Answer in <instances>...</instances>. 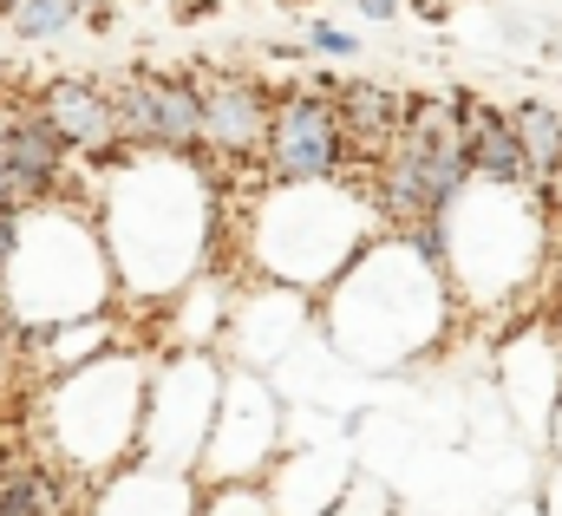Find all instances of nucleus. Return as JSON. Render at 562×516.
I'll return each mask as SVG.
<instances>
[{
  "mask_svg": "<svg viewBox=\"0 0 562 516\" xmlns=\"http://www.w3.org/2000/svg\"><path fill=\"white\" fill-rule=\"evenodd\" d=\"M92 223L125 307H170L196 274H210L223 229V177L203 157L125 150L92 170Z\"/></svg>",
  "mask_w": 562,
  "mask_h": 516,
  "instance_id": "1",
  "label": "nucleus"
},
{
  "mask_svg": "<svg viewBox=\"0 0 562 516\" xmlns=\"http://www.w3.org/2000/svg\"><path fill=\"white\" fill-rule=\"evenodd\" d=\"M451 321H458V294L445 268L419 261L393 229H380L321 294V327L334 354L367 373H406L413 360H431Z\"/></svg>",
  "mask_w": 562,
  "mask_h": 516,
  "instance_id": "2",
  "label": "nucleus"
},
{
  "mask_svg": "<svg viewBox=\"0 0 562 516\" xmlns=\"http://www.w3.org/2000/svg\"><path fill=\"white\" fill-rule=\"evenodd\" d=\"M380 236L373 197L353 177L334 183H262L249 203V261L256 281L294 288L307 301H321L347 261Z\"/></svg>",
  "mask_w": 562,
  "mask_h": 516,
  "instance_id": "3",
  "label": "nucleus"
},
{
  "mask_svg": "<svg viewBox=\"0 0 562 516\" xmlns=\"http://www.w3.org/2000/svg\"><path fill=\"white\" fill-rule=\"evenodd\" d=\"M144 380H150V360L132 347H112L59 380H40V399H33L40 458L79 484H99V478L138 464Z\"/></svg>",
  "mask_w": 562,
  "mask_h": 516,
  "instance_id": "4",
  "label": "nucleus"
},
{
  "mask_svg": "<svg viewBox=\"0 0 562 516\" xmlns=\"http://www.w3.org/2000/svg\"><path fill=\"white\" fill-rule=\"evenodd\" d=\"M119 307V281L99 243L92 203H40L20 210V243L0 281V321L7 334L20 327H59V321H86V314H112Z\"/></svg>",
  "mask_w": 562,
  "mask_h": 516,
  "instance_id": "5",
  "label": "nucleus"
},
{
  "mask_svg": "<svg viewBox=\"0 0 562 516\" xmlns=\"http://www.w3.org/2000/svg\"><path fill=\"white\" fill-rule=\"evenodd\" d=\"M445 281L458 294V307L477 314H504L517 307V294L543 274L550 261V216L537 203V190H497V183H471L451 210H445Z\"/></svg>",
  "mask_w": 562,
  "mask_h": 516,
  "instance_id": "6",
  "label": "nucleus"
},
{
  "mask_svg": "<svg viewBox=\"0 0 562 516\" xmlns=\"http://www.w3.org/2000/svg\"><path fill=\"white\" fill-rule=\"evenodd\" d=\"M471 190V157H464V105L458 92H406V125L380 170L367 177L380 229H413L425 216H445Z\"/></svg>",
  "mask_w": 562,
  "mask_h": 516,
  "instance_id": "7",
  "label": "nucleus"
},
{
  "mask_svg": "<svg viewBox=\"0 0 562 516\" xmlns=\"http://www.w3.org/2000/svg\"><path fill=\"white\" fill-rule=\"evenodd\" d=\"M216 399H223V354H164L150 360L144 380V425H138V464L157 471H190L203 458V438L216 425Z\"/></svg>",
  "mask_w": 562,
  "mask_h": 516,
  "instance_id": "8",
  "label": "nucleus"
},
{
  "mask_svg": "<svg viewBox=\"0 0 562 516\" xmlns=\"http://www.w3.org/2000/svg\"><path fill=\"white\" fill-rule=\"evenodd\" d=\"M281 445H288V425H281L276 380L223 360V399H216V425L196 458V484L203 491L210 484H262L276 471Z\"/></svg>",
  "mask_w": 562,
  "mask_h": 516,
  "instance_id": "9",
  "label": "nucleus"
},
{
  "mask_svg": "<svg viewBox=\"0 0 562 516\" xmlns=\"http://www.w3.org/2000/svg\"><path fill=\"white\" fill-rule=\"evenodd\" d=\"M112 86L119 105V144L125 150H157V157H203V92L196 72L170 66H125Z\"/></svg>",
  "mask_w": 562,
  "mask_h": 516,
  "instance_id": "10",
  "label": "nucleus"
},
{
  "mask_svg": "<svg viewBox=\"0 0 562 516\" xmlns=\"http://www.w3.org/2000/svg\"><path fill=\"white\" fill-rule=\"evenodd\" d=\"M203 92V164L216 177L249 170L262 177L269 125H276V86L249 66H190Z\"/></svg>",
  "mask_w": 562,
  "mask_h": 516,
  "instance_id": "11",
  "label": "nucleus"
},
{
  "mask_svg": "<svg viewBox=\"0 0 562 516\" xmlns=\"http://www.w3.org/2000/svg\"><path fill=\"white\" fill-rule=\"evenodd\" d=\"M334 86H340V79L307 72V79H294L288 92H276V125H269L262 183H334V177H340Z\"/></svg>",
  "mask_w": 562,
  "mask_h": 516,
  "instance_id": "12",
  "label": "nucleus"
},
{
  "mask_svg": "<svg viewBox=\"0 0 562 516\" xmlns=\"http://www.w3.org/2000/svg\"><path fill=\"white\" fill-rule=\"evenodd\" d=\"M33 112L59 131V144H66L86 170H105V164H119V157H125L112 86H105V79H92V72H53V79L33 92Z\"/></svg>",
  "mask_w": 562,
  "mask_h": 516,
  "instance_id": "13",
  "label": "nucleus"
},
{
  "mask_svg": "<svg viewBox=\"0 0 562 516\" xmlns=\"http://www.w3.org/2000/svg\"><path fill=\"white\" fill-rule=\"evenodd\" d=\"M334 125H340V177L367 183L406 125V92H393L386 79H340L334 86Z\"/></svg>",
  "mask_w": 562,
  "mask_h": 516,
  "instance_id": "14",
  "label": "nucleus"
},
{
  "mask_svg": "<svg viewBox=\"0 0 562 516\" xmlns=\"http://www.w3.org/2000/svg\"><path fill=\"white\" fill-rule=\"evenodd\" d=\"M203 484L190 471H157V464H125L86 491V516H196Z\"/></svg>",
  "mask_w": 562,
  "mask_h": 516,
  "instance_id": "15",
  "label": "nucleus"
},
{
  "mask_svg": "<svg viewBox=\"0 0 562 516\" xmlns=\"http://www.w3.org/2000/svg\"><path fill=\"white\" fill-rule=\"evenodd\" d=\"M464 105V157H471V183H497V190H530V164L517 150V131L504 119V105L458 92Z\"/></svg>",
  "mask_w": 562,
  "mask_h": 516,
  "instance_id": "16",
  "label": "nucleus"
},
{
  "mask_svg": "<svg viewBox=\"0 0 562 516\" xmlns=\"http://www.w3.org/2000/svg\"><path fill=\"white\" fill-rule=\"evenodd\" d=\"M86 491L92 484L66 478L59 464H46L33 451L0 478V516H86Z\"/></svg>",
  "mask_w": 562,
  "mask_h": 516,
  "instance_id": "17",
  "label": "nucleus"
},
{
  "mask_svg": "<svg viewBox=\"0 0 562 516\" xmlns=\"http://www.w3.org/2000/svg\"><path fill=\"white\" fill-rule=\"evenodd\" d=\"M504 119L517 131V150H524V164H530V183L550 177L562 164V105L537 99V92H517V99L504 105Z\"/></svg>",
  "mask_w": 562,
  "mask_h": 516,
  "instance_id": "18",
  "label": "nucleus"
},
{
  "mask_svg": "<svg viewBox=\"0 0 562 516\" xmlns=\"http://www.w3.org/2000/svg\"><path fill=\"white\" fill-rule=\"evenodd\" d=\"M92 7H99V0H20V7L7 13V33H13L20 46H46V40H66Z\"/></svg>",
  "mask_w": 562,
  "mask_h": 516,
  "instance_id": "19",
  "label": "nucleus"
},
{
  "mask_svg": "<svg viewBox=\"0 0 562 516\" xmlns=\"http://www.w3.org/2000/svg\"><path fill=\"white\" fill-rule=\"evenodd\" d=\"M196 516H276V504L262 484H210Z\"/></svg>",
  "mask_w": 562,
  "mask_h": 516,
  "instance_id": "20",
  "label": "nucleus"
},
{
  "mask_svg": "<svg viewBox=\"0 0 562 516\" xmlns=\"http://www.w3.org/2000/svg\"><path fill=\"white\" fill-rule=\"evenodd\" d=\"M301 53H321V59H360L367 46H360V33H353V26H334V20H321V13H314V20L301 26Z\"/></svg>",
  "mask_w": 562,
  "mask_h": 516,
  "instance_id": "21",
  "label": "nucleus"
},
{
  "mask_svg": "<svg viewBox=\"0 0 562 516\" xmlns=\"http://www.w3.org/2000/svg\"><path fill=\"white\" fill-rule=\"evenodd\" d=\"M530 190H537V203H543V216H550V223H562V164L550 170V177H537Z\"/></svg>",
  "mask_w": 562,
  "mask_h": 516,
  "instance_id": "22",
  "label": "nucleus"
},
{
  "mask_svg": "<svg viewBox=\"0 0 562 516\" xmlns=\"http://www.w3.org/2000/svg\"><path fill=\"white\" fill-rule=\"evenodd\" d=\"M216 7H223V0H177L170 20H177V26H196V20H216Z\"/></svg>",
  "mask_w": 562,
  "mask_h": 516,
  "instance_id": "23",
  "label": "nucleus"
},
{
  "mask_svg": "<svg viewBox=\"0 0 562 516\" xmlns=\"http://www.w3.org/2000/svg\"><path fill=\"white\" fill-rule=\"evenodd\" d=\"M13 243H20V210H0V281H7V261H13Z\"/></svg>",
  "mask_w": 562,
  "mask_h": 516,
  "instance_id": "24",
  "label": "nucleus"
},
{
  "mask_svg": "<svg viewBox=\"0 0 562 516\" xmlns=\"http://www.w3.org/2000/svg\"><path fill=\"white\" fill-rule=\"evenodd\" d=\"M400 7H406V0H353V13H360V20H373V26L400 20Z\"/></svg>",
  "mask_w": 562,
  "mask_h": 516,
  "instance_id": "25",
  "label": "nucleus"
},
{
  "mask_svg": "<svg viewBox=\"0 0 562 516\" xmlns=\"http://www.w3.org/2000/svg\"><path fill=\"white\" fill-rule=\"evenodd\" d=\"M537 516H562V464L550 471V484H543V497H537Z\"/></svg>",
  "mask_w": 562,
  "mask_h": 516,
  "instance_id": "26",
  "label": "nucleus"
},
{
  "mask_svg": "<svg viewBox=\"0 0 562 516\" xmlns=\"http://www.w3.org/2000/svg\"><path fill=\"white\" fill-rule=\"evenodd\" d=\"M543 445L557 451V464H562V399H557V412H550V431H543Z\"/></svg>",
  "mask_w": 562,
  "mask_h": 516,
  "instance_id": "27",
  "label": "nucleus"
},
{
  "mask_svg": "<svg viewBox=\"0 0 562 516\" xmlns=\"http://www.w3.org/2000/svg\"><path fill=\"white\" fill-rule=\"evenodd\" d=\"M7 367H13V340H7V321H0V386H7Z\"/></svg>",
  "mask_w": 562,
  "mask_h": 516,
  "instance_id": "28",
  "label": "nucleus"
},
{
  "mask_svg": "<svg viewBox=\"0 0 562 516\" xmlns=\"http://www.w3.org/2000/svg\"><path fill=\"white\" fill-rule=\"evenodd\" d=\"M0 210H20L13 203V183H7V164H0Z\"/></svg>",
  "mask_w": 562,
  "mask_h": 516,
  "instance_id": "29",
  "label": "nucleus"
},
{
  "mask_svg": "<svg viewBox=\"0 0 562 516\" xmlns=\"http://www.w3.org/2000/svg\"><path fill=\"white\" fill-rule=\"evenodd\" d=\"M13 7H20V0H0V26H7V13H13Z\"/></svg>",
  "mask_w": 562,
  "mask_h": 516,
  "instance_id": "30",
  "label": "nucleus"
},
{
  "mask_svg": "<svg viewBox=\"0 0 562 516\" xmlns=\"http://www.w3.org/2000/svg\"><path fill=\"white\" fill-rule=\"evenodd\" d=\"M557 340H562V314H557Z\"/></svg>",
  "mask_w": 562,
  "mask_h": 516,
  "instance_id": "31",
  "label": "nucleus"
},
{
  "mask_svg": "<svg viewBox=\"0 0 562 516\" xmlns=\"http://www.w3.org/2000/svg\"><path fill=\"white\" fill-rule=\"evenodd\" d=\"M288 7H301V0H288Z\"/></svg>",
  "mask_w": 562,
  "mask_h": 516,
  "instance_id": "32",
  "label": "nucleus"
}]
</instances>
